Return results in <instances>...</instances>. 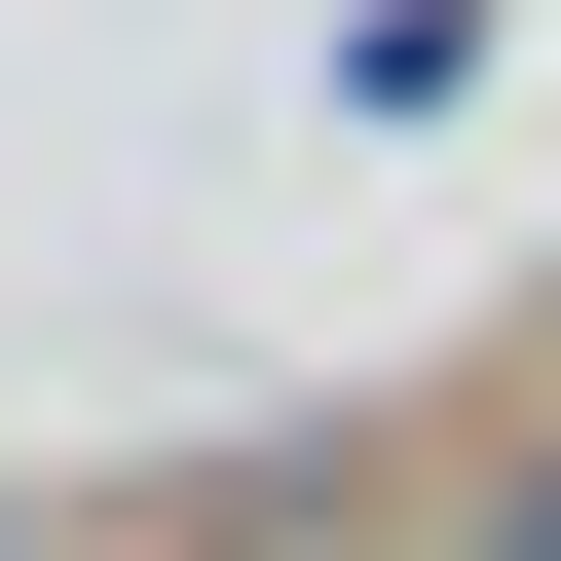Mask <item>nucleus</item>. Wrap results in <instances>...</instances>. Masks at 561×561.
Masks as SVG:
<instances>
[{"mask_svg":"<svg viewBox=\"0 0 561 561\" xmlns=\"http://www.w3.org/2000/svg\"><path fill=\"white\" fill-rule=\"evenodd\" d=\"M486 561H561V412H524V449H486Z\"/></svg>","mask_w":561,"mask_h":561,"instance_id":"obj_1","label":"nucleus"}]
</instances>
